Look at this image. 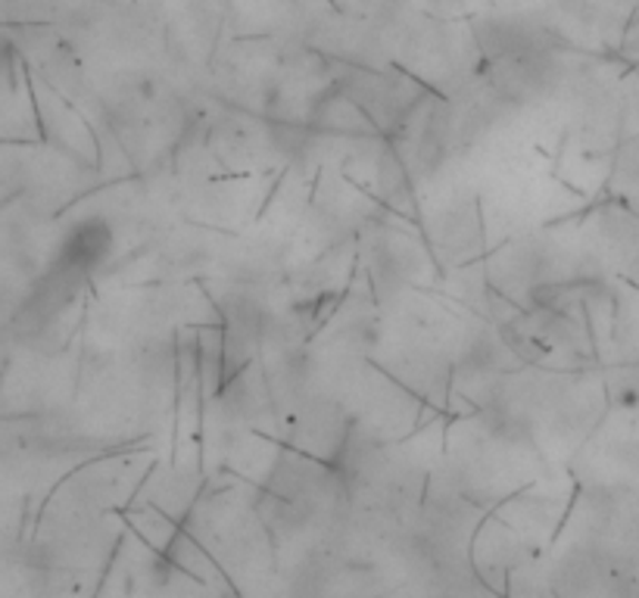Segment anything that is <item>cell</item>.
<instances>
[{
  "mask_svg": "<svg viewBox=\"0 0 639 598\" xmlns=\"http://www.w3.org/2000/svg\"><path fill=\"white\" fill-rule=\"evenodd\" d=\"M112 249V231L104 222H81L62 244V259L76 265L78 272H88L107 259Z\"/></svg>",
  "mask_w": 639,
  "mask_h": 598,
  "instance_id": "6da1fadb",
  "label": "cell"
}]
</instances>
